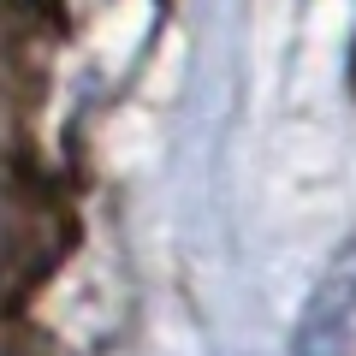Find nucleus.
<instances>
[{
	"instance_id": "nucleus-1",
	"label": "nucleus",
	"mask_w": 356,
	"mask_h": 356,
	"mask_svg": "<svg viewBox=\"0 0 356 356\" xmlns=\"http://www.w3.org/2000/svg\"><path fill=\"white\" fill-rule=\"evenodd\" d=\"M356 327V226L339 243V255L327 261L315 297L303 309V327H297V356H339V344Z\"/></svg>"
}]
</instances>
